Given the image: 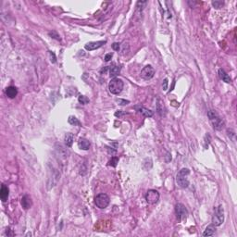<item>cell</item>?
Here are the masks:
<instances>
[{"mask_svg": "<svg viewBox=\"0 0 237 237\" xmlns=\"http://www.w3.org/2000/svg\"><path fill=\"white\" fill-rule=\"evenodd\" d=\"M208 116L209 118V121L213 126V128L217 131H222L225 125L224 121L219 116V114L214 110H209L208 112Z\"/></svg>", "mask_w": 237, "mask_h": 237, "instance_id": "obj_1", "label": "cell"}, {"mask_svg": "<svg viewBox=\"0 0 237 237\" xmlns=\"http://www.w3.org/2000/svg\"><path fill=\"white\" fill-rule=\"evenodd\" d=\"M190 174V171L186 168L182 169L177 176H176V182L178 184V185L182 188H187L189 186V180L187 178V176Z\"/></svg>", "mask_w": 237, "mask_h": 237, "instance_id": "obj_2", "label": "cell"}, {"mask_svg": "<svg viewBox=\"0 0 237 237\" xmlns=\"http://www.w3.org/2000/svg\"><path fill=\"white\" fill-rule=\"evenodd\" d=\"M124 87V83L120 78H113L109 84H108V90L113 95H119Z\"/></svg>", "mask_w": 237, "mask_h": 237, "instance_id": "obj_3", "label": "cell"}, {"mask_svg": "<svg viewBox=\"0 0 237 237\" xmlns=\"http://www.w3.org/2000/svg\"><path fill=\"white\" fill-rule=\"evenodd\" d=\"M224 222V209L222 205L217 207L214 211V215L212 217V224L216 226H221Z\"/></svg>", "mask_w": 237, "mask_h": 237, "instance_id": "obj_4", "label": "cell"}, {"mask_svg": "<svg viewBox=\"0 0 237 237\" xmlns=\"http://www.w3.org/2000/svg\"><path fill=\"white\" fill-rule=\"evenodd\" d=\"M109 203H110V198L107 194L101 193L95 197V205L100 209H106L109 205Z\"/></svg>", "mask_w": 237, "mask_h": 237, "instance_id": "obj_5", "label": "cell"}, {"mask_svg": "<svg viewBox=\"0 0 237 237\" xmlns=\"http://www.w3.org/2000/svg\"><path fill=\"white\" fill-rule=\"evenodd\" d=\"M146 200L150 205L157 204L159 200V193L157 190H154V189L148 190L146 195Z\"/></svg>", "mask_w": 237, "mask_h": 237, "instance_id": "obj_6", "label": "cell"}, {"mask_svg": "<svg viewBox=\"0 0 237 237\" xmlns=\"http://www.w3.org/2000/svg\"><path fill=\"white\" fill-rule=\"evenodd\" d=\"M175 212L177 215V219L181 222L184 219H186L187 215H188V211L187 209L185 208V206L182 203H178L175 206Z\"/></svg>", "mask_w": 237, "mask_h": 237, "instance_id": "obj_7", "label": "cell"}, {"mask_svg": "<svg viewBox=\"0 0 237 237\" xmlns=\"http://www.w3.org/2000/svg\"><path fill=\"white\" fill-rule=\"evenodd\" d=\"M155 75V70L152 66L150 65H147L146 67H144V69L141 70V77L144 79V80H150L154 77Z\"/></svg>", "mask_w": 237, "mask_h": 237, "instance_id": "obj_8", "label": "cell"}, {"mask_svg": "<svg viewBox=\"0 0 237 237\" xmlns=\"http://www.w3.org/2000/svg\"><path fill=\"white\" fill-rule=\"evenodd\" d=\"M107 43V41H95V42H89L84 45V48L88 51H93L95 49L100 48L101 46H103L105 44Z\"/></svg>", "mask_w": 237, "mask_h": 237, "instance_id": "obj_9", "label": "cell"}, {"mask_svg": "<svg viewBox=\"0 0 237 237\" xmlns=\"http://www.w3.org/2000/svg\"><path fill=\"white\" fill-rule=\"evenodd\" d=\"M134 109H136L139 113H141L143 116H145L146 118H151L154 115L153 111H151V110H149V109H147V108H146L142 106H135Z\"/></svg>", "mask_w": 237, "mask_h": 237, "instance_id": "obj_10", "label": "cell"}, {"mask_svg": "<svg viewBox=\"0 0 237 237\" xmlns=\"http://www.w3.org/2000/svg\"><path fill=\"white\" fill-rule=\"evenodd\" d=\"M20 204L22 206V208L24 209H29L32 205V198L29 195H25L22 197L21 198V201H20Z\"/></svg>", "mask_w": 237, "mask_h": 237, "instance_id": "obj_11", "label": "cell"}, {"mask_svg": "<svg viewBox=\"0 0 237 237\" xmlns=\"http://www.w3.org/2000/svg\"><path fill=\"white\" fill-rule=\"evenodd\" d=\"M157 110L159 112V114L162 117V116H165L166 115V108H165V105H164V102L161 100V99H158V102H157Z\"/></svg>", "mask_w": 237, "mask_h": 237, "instance_id": "obj_12", "label": "cell"}, {"mask_svg": "<svg viewBox=\"0 0 237 237\" xmlns=\"http://www.w3.org/2000/svg\"><path fill=\"white\" fill-rule=\"evenodd\" d=\"M8 193H9V190H8L7 186L6 184H2L1 190H0V198L3 202H6L7 200Z\"/></svg>", "mask_w": 237, "mask_h": 237, "instance_id": "obj_13", "label": "cell"}, {"mask_svg": "<svg viewBox=\"0 0 237 237\" xmlns=\"http://www.w3.org/2000/svg\"><path fill=\"white\" fill-rule=\"evenodd\" d=\"M218 73H219V77H220V79L221 80H222L223 82H225L226 83H232V79H231V77L226 73V71L224 70H222V69H220L219 70V71H218Z\"/></svg>", "mask_w": 237, "mask_h": 237, "instance_id": "obj_14", "label": "cell"}, {"mask_svg": "<svg viewBox=\"0 0 237 237\" xmlns=\"http://www.w3.org/2000/svg\"><path fill=\"white\" fill-rule=\"evenodd\" d=\"M90 146H91V144H90L89 140H87L85 138H80L78 141V146L83 150H88L90 148Z\"/></svg>", "mask_w": 237, "mask_h": 237, "instance_id": "obj_15", "label": "cell"}, {"mask_svg": "<svg viewBox=\"0 0 237 237\" xmlns=\"http://www.w3.org/2000/svg\"><path fill=\"white\" fill-rule=\"evenodd\" d=\"M6 95L9 98H15L18 95V90L15 86H8L6 89Z\"/></svg>", "mask_w": 237, "mask_h": 237, "instance_id": "obj_16", "label": "cell"}, {"mask_svg": "<svg viewBox=\"0 0 237 237\" xmlns=\"http://www.w3.org/2000/svg\"><path fill=\"white\" fill-rule=\"evenodd\" d=\"M73 140H74V136L72 133H69L65 135V145L68 146V147H71L72 146V144H73Z\"/></svg>", "mask_w": 237, "mask_h": 237, "instance_id": "obj_17", "label": "cell"}, {"mask_svg": "<svg viewBox=\"0 0 237 237\" xmlns=\"http://www.w3.org/2000/svg\"><path fill=\"white\" fill-rule=\"evenodd\" d=\"M215 231H216L215 226H214L213 224H212V225H209V226H208V227L206 228V230L204 231L203 235H204V236H211V235H214Z\"/></svg>", "mask_w": 237, "mask_h": 237, "instance_id": "obj_18", "label": "cell"}, {"mask_svg": "<svg viewBox=\"0 0 237 237\" xmlns=\"http://www.w3.org/2000/svg\"><path fill=\"white\" fill-rule=\"evenodd\" d=\"M120 71H121V68L119 66H113L109 69V73H110L109 75H110V77L115 78L120 73Z\"/></svg>", "mask_w": 237, "mask_h": 237, "instance_id": "obj_19", "label": "cell"}, {"mask_svg": "<svg viewBox=\"0 0 237 237\" xmlns=\"http://www.w3.org/2000/svg\"><path fill=\"white\" fill-rule=\"evenodd\" d=\"M68 121H69V123L71 124V125H74V126H76V125L82 126V124H81V122L79 121V120H78L76 117H74V116H70L69 119H68Z\"/></svg>", "mask_w": 237, "mask_h": 237, "instance_id": "obj_20", "label": "cell"}, {"mask_svg": "<svg viewBox=\"0 0 237 237\" xmlns=\"http://www.w3.org/2000/svg\"><path fill=\"white\" fill-rule=\"evenodd\" d=\"M118 162H119V158H117V157H113V158H111V159L108 161V166L116 167Z\"/></svg>", "mask_w": 237, "mask_h": 237, "instance_id": "obj_21", "label": "cell"}, {"mask_svg": "<svg viewBox=\"0 0 237 237\" xmlns=\"http://www.w3.org/2000/svg\"><path fill=\"white\" fill-rule=\"evenodd\" d=\"M78 100H79V102H80L82 105H86V104L89 103V99H88L86 96H84V95H80V96L78 97Z\"/></svg>", "mask_w": 237, "mask_h": 237, "instance_id": "obj_22", "label": "cell"}, {"mask_svg": "<svg viewBox=\"0 0 237 237\" xmlns=\"http://www.w3.org/2000/svg\"><path fill=\"white\" fill-rule=\"evenodd\" d=\"M223 2L222 1H213L212 2V6L215 7V8H221L222 6H223Z\"/></svg>", "mask_w": 237, "mask_h": 237, "instance_id": "obj_23", "label": "cell"}, {"mask_svg": "<svg viewBox=\"0 0 237 237\" xmlns=\"http://www.w3.org/2000/svg\"><path fill=\"white\" fill-rule=\"evenodd\" d=\"M126 47H127V48H130V46H129V44H128V43H124V44H122V49H121V53H122V55H125L126 53H128V52H129V49H126Z\"/></svg>", "mask_w": 237, "mask_h": 237, "instance_id": "obj_24", "label": "cell"}, {"mask_svg": "<svg viewBox=\"0 0 237 237\" xmlns=\"http://www.w3.org/2000/svg\"><path fill=\"white\" fill-rule=\"evenodd\" d=\"M49 56H50V60H51V62L52 63H55L56 62V56H55V54L52 52V51H49Z\"/></svg>", "mask_w": 237, "mask_h": 237, "instance_id": "obj_25", "label": "cell"}, {"mask_svg": "<svg viewBox=\"0 0 237 237\" xmlns=\"http://www.w3.org/2000/svg\"><path fill=\"white\" fill-rule=\"evenodd\" d=\"M118 103H119V105H121V106H124V105L129 104V103H130V101H128V100H124V99H119V100H118Z\"/></svg>", "mask_w": 237, "mask_h": 237, "instance_id": "obj_26", "label": "cell"}, {"mask_svg": "<svg viewBox=\"0 0 237 237\" xmlns=\"http://www.w3.org/2000/svg\"><path fill=\"white\" fill-rule=\"evenodd\" d=\"M112 48H113L115 51H119L120 48H121V44H120L119 43H114V44H112Z\"/></svg>", "mask_w": 237, "mask_h": 237, "instance_id": "obj_27", "label": "cell"}, {"mask_svg": "<svg viewBox=\"0 0 237 237\" xmlns=\"http://www.w3.org/2000/svg\"><path fill=\"white\" fill-rule=\"evenodd\" d=\"M112 57H113V53H108V54H107V55L105 56V61H106V62L109 61V60L112 58Z\"/></svg>", "mask_w": 237, "mask_h": 237, "instance_id": "obj_28", "label": "cell"}, {"mask_svg": "<svg viewBox=\"0 0 237 237\" xmlns=\"http://www.w3.org/2000/svg\"><path fill=\"white\" fill-rule=\"evenodd\" d=\"M162 86H163V90H167V89H168V79H167V78L164 79Z\"/></svg>", "mask_w": 237, "mask_h": 237, "instance_id": "obj_29", "label": "cell"}, {"mask_svg": "<svg viewBox=\"0 0 237 237\" xmlns=\"http://www.w3.org/2000/svg\"><path fill=\"white\" fill-rule=\"evenodd\" d=\"M125 114H126L125 112H122L121 110H119V111H117V112L115 113V116H116V117H121V116L125 115Z\"/></svg>", "mask_w": 237, "mask_h": 237, "instance_id": "obj_30", "label": "cell"}, {"mask_svg": "<svg viewBox=\"0 0 237 237\" xmlns=\"http://www.w3.org/2000/svg\"><path fill=\"white\" fill-rule=\"evenodd\" d=\"M49 35H50V36H52V37H53V36H55L54 38H56V39H57V40H59V39H60V38H59V36H58V35H57L55 32H49Z\"/></svg>", "mask_w": 237, "mask_h": 237, "instance_id": "obj_31", "label": "cell"}]
</instances>
